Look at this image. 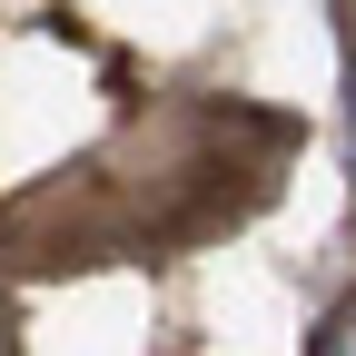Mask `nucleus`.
Listing matches in <instances>:
<instances>
[{"label": "nucleus", "instance_id": "nucleus-1", "mask_svg": "<svg viewBox=\"0 0 356 356\" xmlns=\"http://www.w3.org/2000/svg\"><path fill=\"white\" fill-rule=\"evenodd\" d=\"M307 346H317V356H356V307H337V317L307 337Z\"/></svg>", "mask_w": 356, "mask_h": 356}, {"label": "nucleus", "instance_id": "nucleus-2", "mask_svg": "<svg viewBox=\"0 0 356 356\" xmlns=\"http://www.w3.org/2000/svg\"><path fill=\"white\" fill-rule=\"evenodd\" d=\"M346 178H356V70H346Z\"/></svg>", "mask_w": 356, "mask_h": 356}]
</instances>
